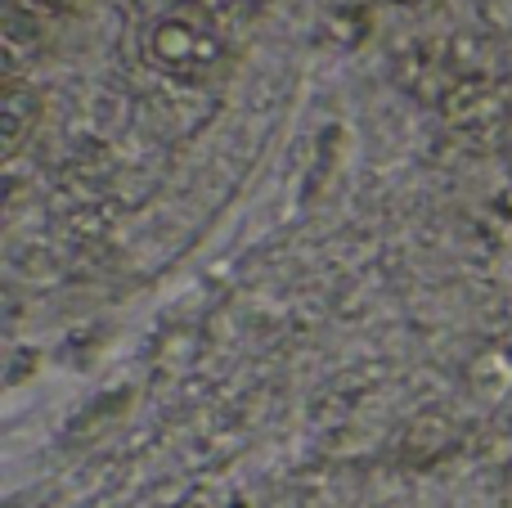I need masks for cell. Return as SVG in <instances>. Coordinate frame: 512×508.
Listing matches in <instances>:
<instances>
[{"label":"cell","instance_id":"cell-1","mask_svg":"<svg viewBox=\"0 0 512 508\" xmlns=\"http://www.w3.org/2000/svg\"><path fill=\"white\" fill-rule=\"evenodd\" d=\"M149 59L167 77L180 81H207L225 59V32L216 18L198 5H176L153 23L149 32Z\"/></svg>","mask_w":512,"mask_h":508},{"label":"cell","instance_id":"cell-2","mask_svg":"<svg viewBox=\"0 0 512 508\" xmlns=\"http://www.w3.org/2000/svg\"><path fill=\"white\" fill-rule=\"evenodd\" d=\"M36 90H27L18 77H9L5 81V149L14 153L18 144H23V135H27V126L36 122Z\"/></svg>","mask_w":512,"mask_h":508},{"label":"cell","instance_id":"cell-3","mask_svg":"<svg viewBox=\"0 0 512 508\" xmlns=\"http://www.w3.org/2000/svg\"><path fill=\"white\" fill-rule=\"evenodd\" d=\"M36 5H45V9H63L68 0H36Z\"/></svg>","mask_w":512,"mask_h":508}]
</instances>
